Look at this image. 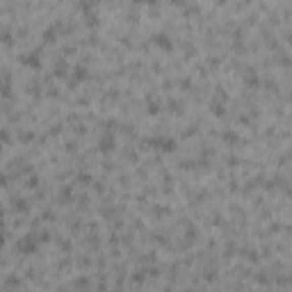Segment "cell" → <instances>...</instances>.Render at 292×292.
I'll use <instances>...</instances> for the list:
<instances>
[{"label": "cell", "mask_w": 292, "mask_h": 292, "mask_svg": "<svg viewBox=\"0 0 292 292\" xmlns=\"http://www.w3.org/2000/svg\"><path fill=\"white\" fill-rule=\"evenodd\" d=\"M155 41H158V46H160V48H167V50H171V39H169L167 34H158V36H155Z\"/></svg>", "instance_id": "3"}, {"label": "cell", "mask_w": 292, "mask_h": 292, "mask_svg": "<svg viewBox=\"0 0 292 292\" xmlns=\"http://www.w3.org/2000/svg\"><path fill=\"white\" fill-rule=\"evenodd\" d=\"M0 185H5V173H0Z\"/></svg>", "instance_id": "5"}, {"label": "cell", "mask_w": 292, "mask_h": 292, "mask_svg": "<svg viewBox=\"0 0 292 292\" xmlns=\"http://www.w3.org/2000/svg\"><path fill=\"white\" fill-rule=\"evenodd\" d=\"M16 249L21 251V253H32V251H36V237L34 235L23 237V240L16 244Z\"/></svg>", "instance_id": "1"}, {"label": "cell", "mask_w": 292, "mask_h": 292, "mask_svg": "<svg viewBox=\"0 0 292 292\" xmlns=\"http://www.w3.org/2000/svg\"><path fill=\"white\" fill-rule=\"evenodd\" d=\"M132 3H137V5H155V0H132Z\"/></svg>", "instance_id": "4"}, {"label": "cell", "mask_w": 292, "mask_h": 292, "mask_svg": "<svg viewBox=\"0 0 292 292\" xmlns=\"http://www.w3.org/2000/svg\"><path fill=\"white\" fill-rule=\"evenodd\" d=\"M149 144H155V149H160V151H173V149H176V146H173V139H169V137L149 139Z\"/></svg>", "instance_id": "2"}]
</instances>
